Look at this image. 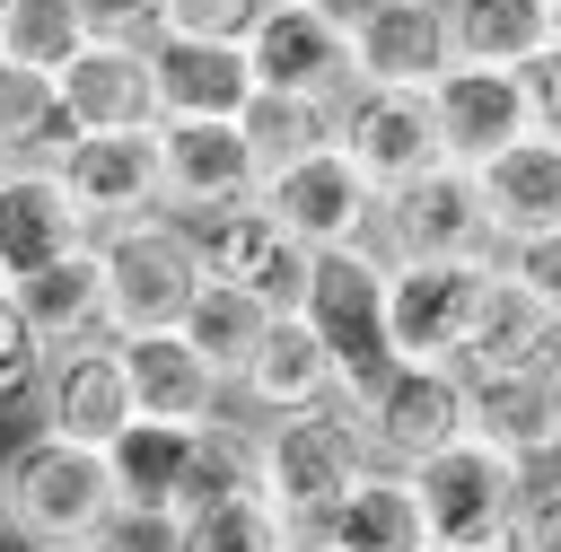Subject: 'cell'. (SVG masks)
I'll return each instance as SVG.
<instances>
[{
	"mask_svg": "<svg viewBox=\"0 0 561 552\" xmlns=\"http://www.w3.org/2000/svg\"><path fill=\"white\" fill-rule=\"evenodd\" d=\"M0 517H9V543H26V552L114 543L123 534L114 456L105 447H79V438H53V429H26L0 456Z\"/></svg>",
	"mask_w": 561,
	"mask_h": 552,
	"instance_id": "6da1fadb",
	"label": "cell"
},
{
	"mask_svg": "<svg viewBox=\"0 0 561 552\" xmlns=\"http://www.w3.org/2000/svg\"><path fill=\"white\" fill-rule=\"evenodd\" d=\"M96 263H105V315H114V333H167V324H184L193 289L210 280L202 228L175 219V210H149V219L105 228L96 237Z\"/></svg>",
	"mask_w": 561,
	"mask_h": 552,
	"instance_id": "7a4b0ae2",
	"label": "cell"
},
{
	"mask_svg": "<svg viewBox=\"0 0 561 552\" xmlns=\"http://www.w3.org/2000/svg\"><path fill=\"white\" fill-rule=\"evenodd\" d=\"M526 482H535V464H517V456L491 447L482 429H465L456 447H438V456L412 464L430 543H465V552H508V526H517Z\"/></svg>",
	"mask_w": 561,
	"mask_h": 552,
	"instance_id": "3957f363",
	"label": "cell"
},
{
	"mask_svg": "<svg viewBox=\"0 0 561 552\" xmlns=\"http://www.w3.org/2000/svg\"><path fill=\"white\" fill-rule=\"evenodd\" d=\"M333 412L359 429L368 464L412 473L421 456H438V447H456V438L473 429V386H465V368H421V359H394L377 386H359V394H351V403H333Z\"/></svg>",
	"mask_w": 561,
	"mask_h": 552,
	"instance_id": "277c9868",
	"label": "cell"
},
{
	"mask_svg": "<svg viewBox=\"0 0 561 552\" xmlns=\"http://www.w3.org/2000/svg\"><path fill=\"white\" fill-rule=\"evenodd\" d=\"M491 280H500V254H473V263H394L386 254V350L421 359V368H465Z\"/></svg>",
	"mask_w": 561,
	"mask_h": 552,
	"instance_id": "5b68a950",
	"label": "cell"
},
{
	"mask_svg": "<svg viewBox=\"0 0 561 552\" xmlns=\"http://www.w3.org/2000/svg\"><path fill=\"white\" fill-rule=\"evenodd\" d=\"M254 473H263V499L298 534H316L342 508V491L368 473V447L342 412H280V421H254Z\"/></svg>",
	"mask_w": 561,
	"mask_h": 552,
	"instance_id": "8992f818",
	"label": "cell"
},
{
	"mask_svg": "<svg viewBox=\"0 0 561 552\" xmlns=\"http://www.w3.org/2000/svg\"><path fill=\"white\" fill-rule=\"evenodd\" d=\"M298 315H307V324L324 333V350L342 359V403L394 368V350H386V254H377V245L316 254V289H307Z\"/></svg>",
	"mask_w": 561,
	"mask_h": 552,
	"instance_id": "52a82bcc",
	"label": "cell"
},
{
	"mask_svg": "<svg viewBox=\"0 0 561 552\" xmlns=\"http://www.w3.org/2000/svg\"><path fill=\"white\" fill-rule=\"evenodd\" d=\"M298 245H316V254H342V245H377V210H386V193L324 140V149H307L298 166H280V175H263V193H254Z\"/></svg>",
	"mask_w": 561,
	"mask_h": 552,
	"instance_id": "ba28073f",
	"label": "cell"
},
{
	"mask_svg": "<svg viewBox=\"0 0 561 552\" xmlns=\"http://www.w3.org/2000/svg\"><path fill=\"white\" fill-rule=\"evenodd\" d=\"M377 254H394V263H473V254H500L473 166H430L403 193H386Z\"/></svg>",
	"mask_w": 561,
	"mask_h": 552,
	"instance_id": "9c48e42d",
	"label": "cell"
},
{
	"mask_svg": "<svg viewBox=\"0 0 561 552\" xmlns=\"http://www.w3.org/2000/svg\"><path fill=\"white\" fill-rule=\"evenodd\" d=\"M245 61H254L263 96H298V105H324V114L359 88V70H351V26L316 18L307 0H263L254 26H245Z\"/></svg>",
	"mask_w": 561,
	"mask_h": 552,
	"instance_id": "30bf717a",
	"label": "cell"
},
{
	"mask_svg": "<svg viewBox=\"0 0 561 552\" xmlns=\"http://www.w3.org/2000/svg\"><path fill=\"white\" fill-rule=\"evenodd\" d=\"M333 149H342L377 193H403L412 175L447 166L430 88H351V96L333 105Z\"/></svg>",
	"mask_w": 561,
	"mask_h": 552,
	"instance_id": "8fae6325",
	"label": "cell"
},
{
	"mask_svg": "<svg viewBox=\"0 0 561 552\" xmlns=\"http://www.w3.org/2000/svg\"><path fill=\"white\" fill-rule=\"evenodd\" d=\"M26 403H35V429L79 438V447H114V438L140 421V412H131L123 333H96V342H70V350H44Z\"/></svg>",
	"mask_w": 561,
	"mask_h": 552,
	"instance_id": "7c38bea8",
	"label": "cell"
},
{
	"mask_svg": "<svg viewBox=\"0 0 561 552\" xmlns=\"http://www.w3.org/2000/svg\"><path fill=\"white\" fill-rule=\"evenodd\" d=\"M430 114H438L447 166H482V158H500L508 140L543 131L535 70H473V61H447V70L430 79Z\"/></svg>",
	"mask_w": 561,
	"mask_h": 552,
	"instance_id": "4fadbf2b",
	"label": "cell"
},
{
	"mask_svg": "<svg viewBox=\"0 0 561 552\" xmlns=\"http://www.w3.org/2000/svg\"><path fill=\"white\" fill-rule=\"evenodd\" d=\"M53 166H61L70 202L96 219V237H105V228H123V219L167 210V175H158V123H131V131H70V140L53 149Z\"/></svg>",
	"mask_w": 561,
	"mask_h": 552,
	"instance_id": "5bb4252c",
	"label": "cell"
},
{
	"mask_svg": "<svg viewBox=\"0 0 561 552\" xmlns=\"http://www.w3.org/2000/svg\"><path fill=\"white\" fill-rule=\"evenodd\" d=\"M149 88H158V123H245V105L263 96L245 35H158Z\"/></svg>",
	"mask_w": 561,
	"mask_h": 552,
	"instance_id": "9a60e30c",
	"label": "cell"
},
{
	"mask_svg": "<svg viewBox=\"0 0 561 552\" xmlns=\"http://www.w3.org/2000/svg\"><path fill=\"white\" fill-rule=\"evenodd\" d=\"M158 175H167V210L193 228H210L219 210H245L263 193L245 123H158Z\"/></svg>",
	"mask_w": 561,
	"mask_h": 552,
	"instance_id": "2e32d148",
	"label": "cell"
},
{
	"mask_svg": "<svg viewBox=\"0 0 561 552\" xmlns=\"http://www.w3.org/2000/svg\"><path fill=\"white\" fill-rule=\"evenodd\" d=\"M202 263H210V280H237V289L263 298L272 315H298L307 289H316V245H298L263 202L219 210V219L202 228Z\"/></svg>",
	"mask_w": 561,
	"mask_h": 552,
	"instance_id": "e0dca14e",
	"label": "cell"
},
{
	"mask_svg": "<svg viewBox=\"0 0 561 552\" xmlns=\"http://www.w3.org/2000/svg\"><path fill=\"white\" fill-rule=\"evenodd\" d=\"M79 245H96V219L70 202L61 166L53 158H18L0 175V280H26V272H44V263H61Z\"/></svg>",
	"mask_w": 561,
	"mask_h": 552,
	"instance_id": "ac0fdd59",
	"label": "cell"
},
{
	"mask_svg": "<svg viewBox=\"0 0 561 552\" xmlns=\"http://www.w3.org/2000/svg\"><path fill=\"white\" fill-rule=\"evenodd\" d=\"M228 403L245 421H280V412H333L342 403V359L324 350V333L307 315H272L263 350L245 359V377L228 386Z\"/></svg>",
	"mask_w": 561,
	"mask_h": 552,
	"instance_id": "d6986e66",
	"label": "cell"
},
{
	"mask_svg": "<svg viewBox=\"0 0 561 552\" xmlns=\"http://www.w3.org/2000/svg\"><path fill=\"white\" fill-rule=\"evenodd\" d=\"M61 123L70 131H131V123H158V88H149V44H105L88 35L61 70Z\"/></svg>",
	"mask_w": 561,
	"mask_h": 552,
	"instance_id": "ffe728a7",
	"label": "cell"
},
{
	"mask_svg": "<svg viewBox=\"0 0 561 552\" xmlns=\"http://www.w3.org/2000/svg\"><path fill=\"white\" fill-rule=\"evenodd\" d=\"M473 386V429L491 447H508L517 464H561V359H535V368H482L465 377Z\"/></svg>",
	"mask_w": 561,
	"mask_h": 552,
	"instance_id": "44dd1931",
	"label": "cell"
},
{
	"mask_svg": "<svg viewBox=\"0 0 561 552\" xmlns=\"http://www.w3.org/2000/svg\"><path fill=\"white\" fill-rule=\"evenodd\" d=\"M123 368H131V412L140 421H167V429H202L228 412V386L219 368L167 324V333H123Z\"/></svg>",
	"mask_w": 561,
	"mask_h": 552,
	"instance_id": "7402d4cb",
	"label": "cell"
},
{
	"mask_svg": "<svg viewBox=\"0 0 561 552\" xmlns=\"http://www.w3.org/2000/svg\"><path fill=\"white\" fill-rule=\"evenodd\" d=\"M482 184V210H491V237L500 245H526V237H552L561 228V123L508 140L500 158L473 166Z\"/></svg>",
	"mask_w": 561,
	"mask_h": 552,
	"instance_id": "603a6c76",
	"label": "cell"
},
{
	"mask_svg": "<svg viewBox=\"0 0 561 552\" xmlns=\"http://www.w3.org/2000/svg\"><path fill=\"white\" fill-rule=\"evenodd\" d=\"M447 0H377L351 26V70L359 88H430L447 70Z\"/></svg>",
	"mask_w": 561,
	"mask_h": 552,
	"instance_id": "cb8c5ba5",
	"label": "cell"
},
{
	"mask_svg": "<svg viewBox=\"0 0 561 552\" xmlns=\"http://www.w3.org/2000/svg\"><path fill=\"white\" fill-rule=\"evenodd\" d=\"M9 298H18V315L35 324V342H44V350H70V342H96V333H114V315H105V263H96V245H79V254H61V263H44V272L9 280Z\"/></svg>",
	"mask_w": 561,
	"mask_h": 552,
	"instance_id": "d4e9b609",
	"label": "cell"
},
{
	"mask_svg": "<svg viewBox=\"0 0 561 552\" xmlns=\"http://www.w3.org/2000/svg\"><path fill=\"white\" fill-rule=\"evenodd\" d=\"M114 491H123V526H175L184 508V464H193V429H167V421H131L114 447Z\"/></svg>",
	"mask_w": 561,
	"mask_h": 552,
	"instance_id": "484cf974",
	"label": "cell"
},
{
	"mask_svg": "<svg viewBox=\"0 0 561 552\" xmlns=\"http://www.w3.org/2000/svg\"><path fill=\"white\" fill-rule=\"evenodd\" d=\"M316 534H324L333 552H421V543H430L421 491H412V473H394V464H368Z\"/></svg>",
	"mask_w": 561,
	"mask_h": 552,
	"instance_id": "4316f807",
	"label": "cell"
},
{
	"mask_svg": "<svg viewBox=\"0 0 561 552\" xmlns=\"http://www.w3.org/2000/svg\"><path fill=\"white\" fill-rule=\"evenodd\" d=\"M552 9L543 0H447V53L473 70H535L552 53Z\"/></svg>",
	"mask_w": 561,
	"mask_h": 552,
	"instance_id": "83f0119b",
	"label": "cell"
},
{
	"mask_svg": "<svg viewBox=\"0 0 561 552\" xmlns=\"http://www.w3.org/2000/svg\"><path fill=\"white\" fill-rule=\"evenodd\" d=\"M298 543L307 534L263 491H228V499H202L175 526H158V552H298Z\"/></svg>",
	"mask_w": 561,
	"mask_h": 552,
	"instance_id": "f1b7e54d",
	"label": "cell"
},
{
	"mask_svg": "<svg viewBox=\"0 0 561 552\" xmlns=\"http://www.w3.org/2000/svg\"><path fill=\"white\" fill-rule=\"evenodd\" d=\"M175 333L219 368V386H237V377H245V359H254V350H263V333H272V307H263V298H245L237 280H202Z\"/></svg>",
	"mask_w": 561,
	"mask_h": 552,
	"instance_id": "f546056e",
	"label": "cell"
},
{
	"mask_svg": "<svg viewBox=\"0 0 561 552\" xmlns=\"http://www.w3.org/2000/svg\"><path fill=\"white\" fill-rule=\"evenodd\" d=\"M535 359H561V324H552V315L508 280V263H500L491 307H482L473 350H465V377H482V368H535Z\"/></svg>",
	"mask_w": 561,
	"mask_h": 552,
	"instance_id": "4dcf8cb0",
	"label": "cell"
},
{
	"mask_svg": "<svg viewBox=\"0 0 561 552\" xmlns=\"http://www.w3.org/2000/svg\"><path fill=\"white\" fill-rule=\"evenodd\" d=\"M0 140H9V158H53V149L70 140L53 70H26V61H9V53H0Z\"/></svg>",
	"mask_w": 561,
	"mask_h": 552,
	"instance_id": "1f68e13d",
	"label": "cell"
},
{
	"mask_svg": "<svg viewBox=\"0 0 561 552\" xmlns=\"http://www.w3.org/2000/svg\"><path fill=\"white\" fill-rule=\"evenodd\" d=\"M79 44H88L79 0H0V53H9V61H26V70H61Z\"/></svg>",
	"mask_w": 561,
	"mask_h": 552,
	"instance_id": "d6a6232c",
	"label": "cell"
},
{
	"mask_svg": "<svg viewBox=\"0 0 561 552\" xmlns=\"http://www.w3.org/2000/svg\"><path fill=\"white\" fill-rule=\"evenodd\" d=\"M324 140H333V114H324V105H298V96H254V105H245V149H254L263 175L298 166V158L324 149Z\"/></svg>",
	"mask_w": 561,
	"mask_h": 552,
	"instance_id": "836d02e7",
	"label": "cell"
},
{
	"mask_svg": "<svg viewBox=\"0 0 561 552\" xmlns=\"http://www.w3.org/2000/svg\"><path fill=\"white\" fill-rule=\"evenodd\" d=\"M35 368H44V342H35V324L18 315V298L0 289V412L35 394Z\"/></svg>",
	"mask_w": 561,
	"mask_h": 552,
	"instance_id": "e575fe53",
	"label": "cell"
},
{
	"mask_svg": "<svg viewBox=\"0 0 561 552\" xmlns=\"http://www.w3.org/2000/svg\"><path fill=\"white\" fill-rule=\"evenodd\" d=\"M500 263H508V280L561 324V228H552V237H526V245H500Z\"/></svg>",
	"mask_w": 561,
	"mask_h": 552,
	"instance_id": "d590c367",
	"label": "cell"
},
{
	"mask_svg": "<svg viewBox=\"0 0 561 552\" xmlns=\"http://www.w3.org/2000/svg\"><path fill=\"white\" fill-rule=\"evenodd\" d=\"M508 552H561V464H543L517 499V526H508Z\"/></svg>",
	"mask_w": 561,
	"mask_h": 552,
	"instance_id": "8d00e7d4",
	"label": "cell"
},
{
	"mask_svg": "<svg viewBox=\"0 0 561 552\" xmlns=\"http://www.w3.org/2000/svg\"><path fill=\"white\" fill-rule=\"evenodd\" d=\"M79 18L105 44H158L167 35V0H79Z\"/></svg>",
	"mask_w": 561,
	"mask_h": 552,
	"instance_id": "74e56055",
	"label": "cell"
},
{
	"mask_svg": "<svg viewBox=\"0 0 561 552\" xmlns=\"http://www.w3.org/2000/svg\"><path fill=\"white\" fill-rule=\"evenodd\" d=\"M263 0H167V35H245Z\"/></svg>",
	"mask_w": 561,
	"mask_h": 552,
	"instance_id": "f35d334b",
	"label": "cell"
},
{
	"mask_svg": "<svg viewBox=\"0 0 561 552\" xmlns=\"http://www.w3.org/2000/svg\"><path fill=\"white\" fill-rule=\"evenodd\" d=\"M535 96H543V123H561V26H552V53L535 61Z\"/></svg>",
	"mask_w": 561,
	"mask_h": 552,
	"instance_id": "ab89813d",
	"label": "cell"
},
{
	"mask_svg": "<svg viewBox=\"0 0 561 552\" xmlns=\"http://www.w3.org/2000/svg\"><path fill=\"white\" fill-rule=\"evenodd\" d=\"M307 9H316V18H333V26H359L377 0H307Z\"/></svg>",
	"mask_w": 561,
	"mask_h": 552,
	"instance_id": "60d3db41",
	"label": "cell"
},
{
	"mask_svg": "<svg viewBox=\"0 0 561 552\" xmlns=\"http://www.w3.org/2000/svg\"><path fill=\"white\" fill-rule=\"evenodd\" d=\"M298 552H333V543H324V534H307V543H298Z\"/></svg>",
	"mask_w": 561,
	"mask_h": 552,
	"instance_id": "b9f144b4",
	"label": "cell"
},
{
	"mask_svg": "<svg viewBox=\"0 0 561 552\" xmlns=\"http://www.w3.org/2000/svg\"><path fill=\"white\" fill-rule=\"evenodd\" d=\"M9 166H18V158H9V140H0V175H9Z\"/></svg>",
	"mask_w": 561,
	"mask_h": 552,
	"instance_id": "7bdbcfd3",
	"label": "cell"
},
{
	"mask_svg": "<svg viewBox=\"0 0 561 552\" xmlns=\"http://www.w3.org/2000/svg\"><path fill=\"white\" fill-rule=\"evenodd\" d=\"M421 552H465V543H421Z\"/></svg>",
	"mask_w": 561,
	"mask_h": 552,
	"instance_id": "ee69618b",
	"label": "cell"
},
{
	"mask_svg": "<svg viewBox=\"0 0 561 552\" xmlns=\"http://www.w3.org/2000/svg\"><path fill=\"white\" fill-rule=\"evenodd\" d=\"M543 9H552V18H561V0H543Z\"/></svg>",
	"mask_w": 561,
	"mask_h": 552,
	"instance_id": "f6af8a7d",
	"label": "cell"
},
{
	"mask_svg": "<svg viewBox=\"0 0 561 552\" xmlns=\"http://www.w3.org/2000/svg\"><path fill=\"white\" fill-rule=\"evenodd\" d=\"M0 543H9V517H0Z\"/></svg>",
	"mask_w": 561,
	"mask_h": 552,
	"instance_id": "bcb514c9",
	"label": "cell"
},
{
	"mask_svg": "<svg viewBox=\"0 0 561 552\" xmlns=\"http://www.w3.org/2000/svg\"><path fill=\"white\" fill-rule=\"evenodd\" d=\"M88 552H114V543H88Z\"/></svg>",
	"mask_w": 561,
	"mask_h": 552,
	"instance_id": "7dc6e473",
	"label": "cell"
},
{
	"mask_svg": "<svg viewBox=\"0 0 561 552\" xmlns=\"http://www.w3.org/2000/svg\"><path fill=\"white\" fill-rule=\"evenodd\" d=\"M0 289H9V280H0Z\"/></svg>",
	"mask_w": 561,
	"mask_h": 552,
	"instance_id": "c3c4849f",
	"label": "cell"
}]
</instances>
